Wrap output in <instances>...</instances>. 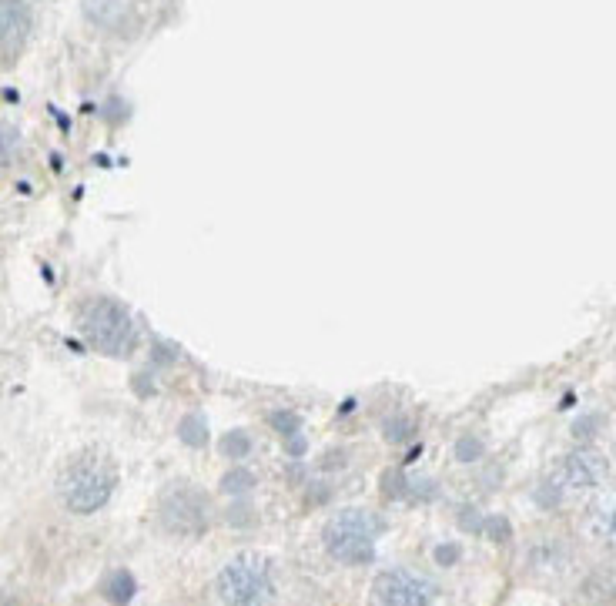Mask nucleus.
Returning a JSON list of instances; mask_svg holds the SVG:
<instances>
[{
  "label": "nucleus",
  "mask_w": 616,
  "mask_h": 606,
  "mask_svg": "<svg viewBox=\"0 0 616 606\" xmlns=\"http://www.w3.org/2000/svg\"><path fill=\"white\" fill-rule=\"evenodd\" d=\"M252 489H255V473L252 469H245V466H235V469H228V473L221 476V493L231 496V499H245Z\"/></svg>",
  "instance_id": "9d476101"
},
{
  "label": "nucleus",
  "mask_w": 616,
  "mask_h": 606,
  "mask_svg": "<svg viewBox=\"0 0 616 606\" xmlns=\"http://www.w3.org/2000/svg\"><path fill=\"white\" fill-rule=\"evenodd\" d=\"M158 519L175 536H201L211 523V503L198 486H168L158 499Z\"/></svg>",
  "instance_id": "39448f33"
},
{
  "label": "nucleus",
  "mask_w": 616,
  "mask_h": 606,
  "mask_svg": "<svg viewBox=\"0 0 616 606\" xmlns=\"http://www.w3.org/2000/svg\"><path fill=\"white\" fill-rule=\"evenodd\" d=\"M412 432H416V426H412L409 416H392V419L382 422V436L389 442H409Z\"/></svg>",
  "instance_id": "4468645a"
},
{
  "label": "nucleus",
  "mask_w": 616,
  "mask_h": 606,
  "mask_svg": "<svg viewBox=\"0 0 616 606\" xmlns=\"http://www.w3.org/2000/svg\"><path fill=\"white\" fill-rule=\"evenodd\" d=\"M600 426H603V419L596 416V412H586V416H580L573 422V436L580 442H590V439H596V429Z\"/></svg>",
  "instance_id": "a211bd4d"
},
{
  "label": "nucleus",
  "mask_w": 616,
  "mask_h": 606,
  "mask_svg": "<svg viewBox=\"0 0 616 606\" xmlns=\"http://www.w3.org/2000/svg\"><path fill=\"white\" fill-rule=\"evenodd\" d=\"M101 593L114 606H128L134 600V593H138V583H134V576L128 570H111L108 580L101 583Z\"/></svg>",
  "instance_id": "1a4fd4ad"
},
{
  "label": "nucleus",
  "mask_w": 616,
  "mask_h": 606,
  "mask_svg": "<svg viewBox=\"0 0 616 606\" xmlns=\"http://www.w3.org/2000/svg\"><path fill=\"white\" fill-rule=\"evenodd\" d=\"M436 563H439V566H452V563H459V546H456V543L439 546V550H436Z\"/></svg>",
  "instance_id": "412c9836"
},
{
  "label": "nucleus",
  "mask_w": 616,
  "mask_h": 606,
  "mask_svg": "<svg viewBox=\"0 0 616 606\" xmlns=\"http://www.w3.org/2000/svg\"><path fill=\"white\" fill-rule=\"evenodd\" d=\"M342 463H345V452H325L322 469H342Z\"/></svg>",
  "instance_id": "b1692460"
},
{
  "label": "nucleus",
  "mask_w": 616,
  "mask_h": 606,
  "mask_svg": "<svg viewBox=\"0 0 616 606\" xmlns=\"http://www.w3.org/2000/svg\"><path fill=\"white\" fill-rule=\"evenodd\" d=\"M385 529L379 516L362 509H342L322 529V543L332 560L345 566H365L375 560V536Z\"/></svg>",
  "instance_id": "7ed1b4c3"
},
{
  "label": "nucleus",
  "mask_w": 616,
  "mask_h": 606,
  "mask_svg": "<svg viewBox=\"0 0 616 606\" xmlns=\"http://www.w3.org/2000/svg\"><path fill=\"white\" fill-rule=\"evenodd\" d=\"M483 452H486L483 439H476V436H462L456 442V459H459V463H476V459H483Z\"/></svg>",
  "instance_id": "dca6fc26"
},
{
  "label": "nucleus",
  "mask_w": 616,
  "mask_h": 606,
  "mask_svg": "<svg viewBox=\"0 0 616 606\" xmlns=\"http://www.w3.org/2000/svg\"><path fill=\"white\" fill-rule=\"evenodd\" d=\"M606 456H600L596 449L583 446V449H573L570 456L563 459L560 466V476H556V483L563 489H576V493H583V489H596L606 479Z\"/></svg>",
  "instance_id": "0eeeda50"
},
{
  "label": "nucleus",
  "mask_w": 616,
  "mask_h": 606,
  "mask_svg": "<svg viewBox=\"0 0 616 606\" xmlns=\"http://www.w3.org/2000/svg\"><path fill=\"white\" fill-rule=\"evenodd\" d=\"M178 439L185 442V446H191V449H201V446L208 442L205 419H201L198 412H188V416H181V422H178Z\"/></svg>",
  "instance_id": "9b49d317"
},
{
  "label": "nucleus",
  "mask_w": 616,
  "mask_h": 606,
  "mask_svg": "<svg viewBox=\"0 0 616 606\" xmlns=\"http://www.w3.org/2000/svg\"><path fill=\"white\" fill-rule=\"evenodd\" d=\"M272 426L282 432V439H288V436H295V432H298L302 419H298L295 412H288V409H275L272 412Z\"/></svg>",
  "instance_id": "6ab92c4d"
},
{
  "label": "nucleus",
  "mask_w": 616,
  "mask_h": 606,
  "mask_svg": "<svg viewBox=\"0 0 616 606\" xmlns=\"http://www.w3.org/2000/svg\"><path fill=\"white\" fill-rule=\"evenodd\" d=\"M409 476L402 473V469H385L382 473V496L385 499H402L409 493Z\"/></svg>",
  "instance_id": "ddd939ff"
},
{
  "label": "nucleus",
  "mask_w": 616,
  "mask_h": 606,
  "mask_svg": "<svg viewBox=\"0 0 616 606\" xmlns=\"http://www.w3.org/2000/svg\"><path fill=\"white\" fill-rule=\"evenodd\" d=\"M225 519L231 526H248L255 519V509L245 503V499H235V503L228 506V513H225Z\"/></svg>",
  "instance_id": "aec40b11"
},
{
  "label": "nucleus",
  "mask_w": 616,
  "mask_h": 606,
  "mask_svg": "<svg viewBox=\"0 0 616 606\" xmlns=\"http://www.w3.org/2000/svg\"><path fill=\"white\" fill-rule=\"evenodd\" d=\"M486 536L493 540L496 546H506L509 540H513V526H509L506 516H486Z\"/></svg>",
  "instance_id": "2eb2a0df"
},
{
  "label": "nucleus",
  "mask_w": 616,
  "mask_h": 606,
  "mask_svg": "<svg viewBox=\"0 0 616 606\" xmlns=\"http://www.w3.org/2000/svg\"><path fill=\"white\" fill-rule=\"evenodd\" d=\"M81 335L88 339L91 349L104 355H128L134 349V322L131 315L111 298H94L81 309Z\"/></svg>",
  "instance_id": "20e7f679"
},
{
  "label": "nucleus",
  "mask_w": 616,
  "mask_h": 606,
  "mask_svg": "<svg viewBox=\"0 0 616 606\" xmlns=\"http://www.w3.org/2000/svg\"><path fill=\"white\" fill-rule=\"evenodd\" d=\"M375 606H432L436 586L409 570H385L372 583Z\"/></svg>",
  "instance_id": "423d86ee"
},
{
  "label": "nucleus",
  "mask_w": 616,
  "mask_h": 606,
  "mask_svg": "<svg viewBox=\"0 0 616 606\" xmlns=\"http://www.w3.org/2000/svg\"><path fill=\"white\" fill-rule=\"evenodd\" d=\"M215 590L225 606H265L275 596V566L262 553H242L221 566Z\"/></svg>",
  "instance_id": "f03ea898"
},
{
  "label": "nucleus",
  "mask_w": 616,
  "mask_h": 606,
  "mask_svg": "<svg viewBox=\"0 0 616 606\" xmlns=\"http://www.w3.org/2000/svg\"><path fill=\"white\" fill-rule=\"evenodd\" d=\"M606 533H610V540L616 543V509L610 513V523H606Z\"/></svg>",
  "instance_id": "393cba45"
},
{
  "label": "nucleus",
  "mask_w": 616,
  "mask_h": 606,
  "mask_svg": "<svg viewBox=\"0 0 616 606\" xmlns=\"http://www.w3.org/2000/svg\"><path fill=\"white\" fill-rule=\"evenodd\" d=\"M34 14L27 0H0V51H4V64L21 51L24 41L31 37Z\"/></svg>",
  "instance_id": "6e6552de"
},
{
  "label": "nucleus",
  "mask_w": 616,
  "mask_h": 606,
  "mask_svg": "<svg viewBox=\"0 0 616 606\" xmlns=\"http://www.w3.org/2000/svg\"><path fill=\"white\" fill-rule=\"evenodd\" d=\"M221 452H225L228 459H242L252 452V439H248V432L245 429H231L221 436Z\"/></svg>",
  "instance_id": "f8f14e48"
},
{
  "label": "nucleus",
  "mask_w": 616,
  "mask_h": 606,
  "mask_svg": "<svg viewBox=\"0 0 616 606\" xmlns=\"http://www.w3.org/2000/svg\"><path fill=\"white\" fill-rule=\"evenodd\" d=\"M459 526L462 529H469V533H479L486 523H479V516H476V509H462L459 513Z\"/></svg>",
  "instance_id": "4be33fe9"
},
{
  "label": "nucleus",
  "mask_w": 616,
  "mask_h": 606,
  "mask_svg": "<svg viewBox=\"0 0 616 606\" xmlns=\"http://www.w3.org/2000/svg\"><path fill=\"white\" fill-rule=\"evenodd\" d=\"M285 452H288V456H302V452H305L302 432H295V436H288V439H285Z\"/></svg>",
  "instance_id": "5701e85b"
},
{
  "label": "nucleus",
  "mask_w": 616,
  "mask_h": 606,
  "mask_svg": "<svg viewBox=\"0 0 616 606\" xmlns=\"http://www.w3.org/2000/svg\"><path fill=\"white\" fill-rule=\"evenodd\" d=\"M560 499H563V486L556 483V479H546V483H539V489H536V503L539 506L553 509V506H560Z\"/></svg>",
  "instance_id": "f3484780"
},
{
  "label": "nucleus",
  "mask_w": 616,
  "mask_h": 606,
  "mask_svg": "<svg viewBox=\"0 0 616 606\" xmlns=\"http://www.w3.org/2000/svg\"><path fill=\"white\" fill-rule=\"evenodd\" d=\"M114 486H118V469L104 452H77V456L61 469L57 476V496L71 513L88 516L101 509L111 499Z\"/></svg>",
  "instance_id": "f257e3e1"
}]
</instances>
